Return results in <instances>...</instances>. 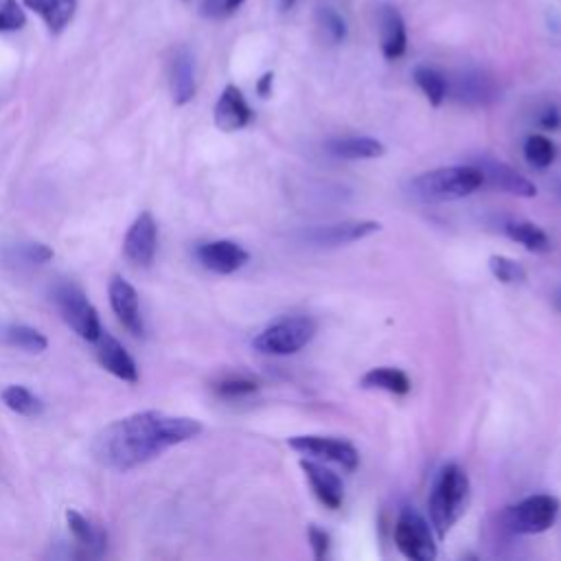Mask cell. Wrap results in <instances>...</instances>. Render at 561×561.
Wrapping results in <instances>:
<instances>
[{
  "label": "cell",
  "mask_w": 561,
  "mask_h": 561,
  "mask_svg": "<svg viewBox=\"0 0 561 561\" xmlns=\"http://www.w3.org/2000/svg\"><path fill=\"white\" fill-rule=\"evenodd\" d=\"M202 432V423L191 417H174L158 410L135 412L105 425L94 443V459L115 472L137 470L174 445L187 443Z\"/></svg>",
  "instance_id": "cell-1"
},
{
  "label": "cell",
  "mask_w": 561,
  "mask_h": 561,
  "mask_svg": "<svg viewBox=\"0 0 561 561\" xmlns=\"http://www.w3.org/2000/svg\"><path fill=\"white\" fill-rule=\"evenodd\" d=\"M468 498H470V479L466 470L459 468L457 463L445 466L438 472L428 498L430 524L438 539H443L461 520L468 507Z\"/></svg>",
  "instance_id": "cell-2"
},
{
  "label": "cell",
  "mask_w": 561,
  "mask_h": 561,
  "mask_svg": "<svg viewBox=\"0 0 561 561\" xmlns=\"http://www.w3.org/2000/svg\"><path fill=\"white\" fill-rule=\"evenodd\" d=\"M483 184L485 180L476 165H455L419 174L410 182V191L423 202H455L472 195Z\"/></svg>",
  "instance_id": "cell-3"
},
{
  "label": "cell",
  "mask_w": 561,
  "mask_h": 561,
  "mask_svg": "<svg viewBox=\"0 0 561 561\" xmlns=\"http://www.w3.org/2000/svg\"><path fill=\"white\" fill-rule=\"evenodd\" d=\"M318 331V324L309 316H288L266 327L253 347L266 356H294L307 347Z\"/></svg>",
  "instance_id": "cell-4"
},
{
  "label": "cell",
  "mask_w": 561,
  "mask_h": 561,
  "mask_svg": "<svg viewBox=\"0 0 561 561\" xmlns=\"http://www.w3.org/2000/svg\"><path fill=\"white\" fill-rule=\"evenodd\" d=\"M53 301L64 322L88 343H97L101 335V320L84 290L75 283H60L53 290Z\"/></svg>",
  "instance_id": "cell-5"
},
{
  "label": "cell",
  "mask_w": 561,
  "mask_h": 561,
  "mask_svg": "<svg viewBox=\"0 0 561 561\" xmlns=\"http://www.w3.org/2000/svg\"><path fill=\"white\" fill-rule=\"evenodd\" d=\"M561 513V502L548 494H535L509 507L507 524L518 535H539L554 526Z\"/></svg>",
  "instance_id": "cell-6"
},
{
  "label": "cell",
  "mask_w": 561,
  "mask_h": 561,
  "mask_svg": "<svg viewBox=\"0 0 561 561\" xmlns=\"http://www.w3.org/2000/svg\"><path fill=\"white\" fill-rule=\"evenodd\" d=\"M288 445L298 455H305L309 459L324 461V463H335L347 472H356L360 466L358 450L354 447V443H349L345 438L301 434V436H290Z\"/></svg>",
  "instance_id": "cell-7"
},
{
  "label": "cell",
  "mask_w": 561,
  "mask_h": 561,
  "mask_svg": "<svg viewBox=\"0 0 561 561\" xmlns=\"http://www.w3.org/2000/svg\"><path fill=\"white\" fill-rule=\"evenodd\" d=\"M434 528L415 511H404L395 524V546L412 561H432L436 557Z\"/></svg>",
  "instance_id": "cell-8"
},
{
  "label": "cell",
  "mask_w": 561,
  "mask_h": 561,
  "mask_svg": "<svg viewBox=\"0 0 561 561\" xmlns=\"http://www.w3.org/2000/svg\"><path fill=\"white\" fill-rule=\"evenodd\" d=\"M382 224L373 219H345L335 224H324V227H311L305 231V242L318 248H339L347 244L362 242L375 233H380Z\"/></svg>",
  "instance_id": "cell-9"
},
{
  "label": "cell",
  "mask_w": 561,
  "mask_h": 561,
  "mask_svg": "<svg viewBox=\"0 0 561 561\" xmlns=\"http://www.w3.org/2000/svg\"><path fill=\"white\" fill-rule=\"evenodd\" d=\"M447 81H450L447 97L466 105H487L498 97V84L494 75L479 66L461 68L452 77H447Z\"/></svg>",
  "instance_id": "cell-10"
},
{
  "label": "cell",
  "mask_w": 561,
  "mask_h": 561,
  "mask_svg": "<svg viewBox=\"0 0 561 561\" xmlns=\"http://www.w3.org/2000/svg\"><path fill=\"white\" fill-rule=\"evenodd\" d=\"M156 251H158V224L150 211H143L135 219L126 235L124 253L130 264L139 268H150L156 259Z\"/></svg>",
  "instance_id": "cell-11"
},
{
  "label": "cell",
  "mask_w": 561,
  "mask_h": 561,
  "mask_svg": "<svg viewBox=\"0 0 561 561\" xmlns=\"http://www.w3.org/2000/svg\"><path fill=\"white\" fill-rule=\"evenodd\" d=\"M213 119L221 132H240L253 124L255 112L248 105L244 92L235 84H229L215 103Z\"/></svg>",
  "instance_id": "cell-12"
},
{
  "label": "cell",
  "mask_w": 561,
  "mask_h": 561,
  "mask_svg": "<svg viewBox=\"0 0 561 561\" xmlns=\"http://www.w3.org/2000/svg\"><path fill=\"white\" fill-rule=\"evenodd\" d=\"M375 21H378L382 55L388 62L401 60L408 49V31L399 8L393 3H380L375 10Z\"/></svg>",
  "instance_id": "cell-13"
},
{
  "label": "cell",
  "mask_w": 561,
  "mask_h": 561,
  "mask_svg": "<svg viewBox=\"0 0 561 561\" xmlns=\"http://www.w3.org/2000/svg\"><path fill=\"white\" fill-rule=\"evenodd\" d=\"M195 257L206 270H211L215 275H224V277L235 275L251 259L248 251L231 240H217V242L200 244L195 251Z\"/></svg>",
  "instance_id": "cell-14"
},
{
  "label": "cell",
  "mask_w": 561,
  "mask_h": 561,
  "mask_svg": "<svg viewBox=\"0 0 561 561\" xmlns=\"http://www.w3.org/2000/svg\"><path fill=\"white\" fill-rule=\"evenodd\" d=\"M107 296H110L112 311L117 314L122 324L132 335H143L145 324H143V314H141V301H139L135 285L130 281H126L124 277H115L110 281Z\"/></svg>",
  "instance_id": "cell-15"
},
{
  "label": "cell",
  "mask_w": 561,
  "mask_h": 561,
  "mask_svg": "<svg viewBox=\"0 0 561 561\" xmlns=\"http://www.w3.org/2000/svg\"><path fill=\"white\" fill-rule=\"evenodd\" d=\"M97 358H99L101 367L115 378H119L128 384L139 382V367H137L135 358L128 354V349L115 339V335L107 331H101V335H99Z\"/></svg>",
  "instance_id": "cell-16"
},
{
  "label": "cell",
  "mask_w": 561,
  "mask_h": 561,
  "mask_svg": "<svg viewBox=\"0 0 561 561\" xmlns=\"http://www.w3.org/2000/svg\"><path fill=\"white\" fill-rule=\"evenodd\" d=\"M301 470L305 472L309 487L314 496L327 507V509H341L345 500V485L341 476L318 463L316 459H301Z\"/></svg>",
  "instance_id": "cell-17"
},
{
  "label": "cell",
  "mask_w": 561,
  "mask_h": 561,
  "mask_svg": "<svg viewBox=\"0 0 561 561\" xmlns=\"http://www.w3.org/2000/svg\"><path fill=\"white\" fill-rule=\"evenodd\" d=\"M169 90L176 105H187L195 97V60L187 47L176 49L169 60Z\"/></svg>",
  "instance_id": "cell-18"
},
{
  "label": "cell",
  "mask_w": 561,
  "mask_h": 561,
  "mask_svg": "<svg viewBox=\"0 0 561 561\" xmlns=\"http://www.w3.org/2000/svg\"><path fill=\"white\" fill-rule=\"evenodd\" d=\"M476 167L481 169L483 180L489 182L492 187L500 189V191H507V193L518 195V197H535L537 195V187L528 178H524L520 171H515L513 167H509L505 163H498L494 158H483L481 163H476Z\"/></svg>",
  "instance_id": "cell-19"
},
{
  "label": "cell",
  "mask_w": 561,
  "mask_h": 561,
  "mask_svg": "<svg viewBox=\"0 0 561 561\" xmlns=\"http://www.w3.org/2000/svg\"><path fill=\"white\" fill-rule=\"evenodd\" d=\"M327 152L341 161H371L384 156L386 148L373 137H341L327 143Z\"/></svg>",
  "instance_id": "cell-20"
},
{
  "label": "cell",
  "mask_w": 561,
  "mask_h": 561,
  "mask_svg": "<svg viewBox=\"0 0 561 561\" xmlns=\"http://www.w3.org/2000/svg\"><path fill=\"white\" fill-rule=\"evenodd\" d=\"M23 3L42 18L53 36H60L71 25L77 10V0H23Z\"/></svg>",
  "instance_id": "cell-21"
},
{
  "label": "cell",
  "mask_w": 561,
  "mask_h": 561,
  "mask_svg": "<svg viewBox=\"0 0 561 561\" xmlns=\"http://www.w3.org/2000/svg\"><path fill=\"white\" fill-rule=\"evenodd\" d=\"M360 386L365 391H384L391 395H408L412 388L410 378L395 367H375L367 371L360 380Z\"/></svg>",
  "instance_id": "cell-22"
},
{
  "label": "cell",
  "mask_w": 561,
  "mask_h": 561,
  "mask_svg": "<svg viewBox=\"0 0 561 561\" xmlns=\"http://www.w3.org/2000/svg\"><path fill=\"white\" fill-rule=\"evenodd\" d=\"M412 79L432 107L443 105V101L447 99V90H450V81H447V75L443 71L430 64H419L412 71Z\"/></svg>",
  "instance_id": "cell-23"
},
{
  "label": "cell",
  "mask_w": 561,
  "mask_h": 561,
  "mask_svg": "<svg viewBox=\"0 0 561 561\" xmlns=\"http://www.w3.org/2000/svg\"><path fill=\"white\" fill-rule=\"evenodd\" d=\"M66 522L71 528V535L75 537V541L79 546L86 548L88 557H99L105 548V533L99 531L97 526H92V522L88 518H84L79 511H66Z\"/></svg>",
  "instance_id": "cell-24"
},
{
  "label": "cell",
  "mask_w": 561,
  "mask_h": 561,
  "mask_svg": "<svg viewBox=\"0 0 561 561\" xmlns=\"http://www.w3.org/2000/svg\"><path fill=\"white\" fill-rule=\"evenodd\" d=\"M505 233L509 240L518 242L520 246H524L528 253H548L552 248L548 235L537 227V224L533 221H524V219H518V221H507L505 224Z\"/></svg>",
  "instance_id": "cell-25"
},
{
  "label": "cell",
  "mask_w": 561,
  "mask_h": 561,
  "mask_svg": "<svg viewBox=\"0 0 561 561\" xmlns=\"http://www.w3.org/2000/svg\"><path fill=\"white\" fill-rule=\"evenodd\" d=\"M316 25H318V31L322 34V38L329 42V44H343L349 36V27H347V21L345 16L331 8V5H320L318 12H316Z\"/></svg>",
  "instance_id": "cell-26"
},
{
  "label": "cell",
  "mask_w": 561,
  "mask_h": 561,
  "mask_svg": "<svg viewBox=\"0 0 561 561\" xmlns=\"http://www.w3.org/2000/svg\"><path fill=\"white\" fill-rule=\"evenodd\" d=\"M5 341L27 354H42L49 347L47 335L29 324H10L5 329Z\"/></svg>",
  "instance_id": "cell-27"
},
{
  "label": "cell",
  "mask_w": 561,
  "mask_h": 561,
  "mask_svg": "<svg viewBox=\"0 0 561 561\" xmlns=\"http://www.w3.org/2000/svg\"><path fill=\"white\" fill-rule=\"evenodd\" d=\"M3 404L10 408V410H14V412H18V415H23V417H38L42 410H44V404H42V399L40 397H36L29 388H25V386H8L5 391H3Z\"/></svg>",
  "instance_id": "cell-28"
},
{
  "label": "cell",
  "mask_w": 561,
  "mask_h": 561,
  "mask_svg": "<svg viewBox=\"0 0 561 561\" xmlns=\"http://www.w3.org/2000/svg\"><path fill=\"white\" fill-rule=\"evenodd\" d=\"M554 145L550 139L541 137V135H533L526 139L524 143V158L528 161L531 167L535 169H546L552 165L554 161Z\"/></svg>",
  "instance_id": "cell-29"
},
{
  "label": "cell",
  "mask_w": 561,
  "mask_h": 561,
  "mask_svg": "<svg viewBox=\"0 0 561 561\" xmlns=\"http://www.w3.org/2000/svg\"><path fill=\"white\" fill-rule=\"evenodd\" d=\"M489 270L496 277V281H500L505 285H515V283L526 281V270L522 268V264H518L515 259L505 257V255H492Z\"/></svg>",
  "instance_id": "cell-30"
},
{
  "label": "cell",
  "mask_w": 561,
  "mask_h": 561,
  "mask_svg": "<svg viewBox=\"0 0 561 561\" xmlns=\"http://www.w3.org/2000/svg\"><path fill=\"white\" fill-rule=\"evenodd\" d=\"M257 388H259V384L244 375H229L215 384V393L224 399H242V397L257 393Z\"/></svg>",
  "instance_id": "cell-31"
},
{
  "label": "cell",
  "mask_w": 561,
  "mask_h": 561,
  "mask_svg": "<svg viewBox=\"0 0 561 561\" xmlns=\"http://www.w3.org/2000/svg\"><path fill=\"white\" fill-rule=\"evenodd\" d=\"M25 25H27V16L18 0H0V34L18 31Z\"/></svg>",
  "instance_id": "cell-32"
},
{
  "label": "cell",
  "mask_w": 561,
  "mask_h": 561,
  "mask_svg": "<svg viewBox=\"0 0 561 561\" xmlns=\"http://www.w3.org/2000/svg\"><path fill=\"white\" fill-rule=\"evenodd\" d=\"M246 0H200V14L204 18H227L233 16Z\"/></svg>",
  "instance_id": "cell-33"
},
{
  "label": "cell",
  "mask_w": 561,
  "mask_h": 561,
  "mask_svg": "<svg viewBox=\"0 0 561 561\" xmlns=\"http://www.w3.org/2000/svg\"><path fill=\"white\" fill-rule=\"evenodd\" d=\"M18 257L31 266H44L53 259V251L47 244H23L18 246Z\"/></svg>",
  "instance_id": "cell-34"
},
{
  "label": "cell",
  "mask_w": 561,
  "mask_h": 561,
  "mask_svg": "<svg viewBox=\"0 0 561 561\" xmlns=\"http://www.w3.org/2000/svg\"><path fill=\"white\" fill-rule=\"evenodd\" d=\"M309 544L314 550L316 559H324L329 552V535L324 531H320L318 526H309Z\"/></svg>",
  "instance_id": "cell-35"
},
{
  "label": "cell",
  "mask_w": 561,
  "mask_h": 561,
  "mask_svg": "<svg viewBox=\"0 0 561 561\" xmlns=\"http://www.w3.org/2000/svg\"><path fill=\"white\" fill-rule=\"evenodd\" d=\"M537 124L544 128V130H559L561 128V110L557 105H546L539 117H537Z\"/></svg>",
  "instance_id": "cell-36"
},
{
  "label": "cell",
  "mask_w": 561,
  "mask_h": 561,
  "mask_svg": "<svg viewBox=\"0 0 561 561\" xmlns=\"http://www.w3.org/2000/svg\"><path fill=\"white\" fill-rule=\"evenodd\" d=\"M272 86H275V73H266L259 81H257V94L268 99L272 94Z\"/></svg>",
  "instance_id": "cell-37"
},
{
  "label": "cell",
  "mask_w": 561,
  "mask_h": 561,
  "mask_svg": "<svg viewBox=\"0 0 561 561\" xmlns=\"http://www.w3.org/2000/svg\"><path fill=\"white\" fill-rule=\"evenodd\" d=\"M296 5H298V0H277V8H279V12H283V14L292 12Z\"/></svg>",
  "instance_id": "cell-38"
},
{
  "label": "cell",
  "mask_w": 561,
  "mask_h": 561,
  "mask_svg": "<svg viewBox=\"0 0 561 561\" xmlns=\"http://www.w3.org/2000/svg\"><path fill=\"white\" fill-rule=\"evenodd\" d=\"M554 305H557V309L561 311V290L554 292Z\"/></svg>",
  "instance_id": "cell-39"
}]
</instances>
